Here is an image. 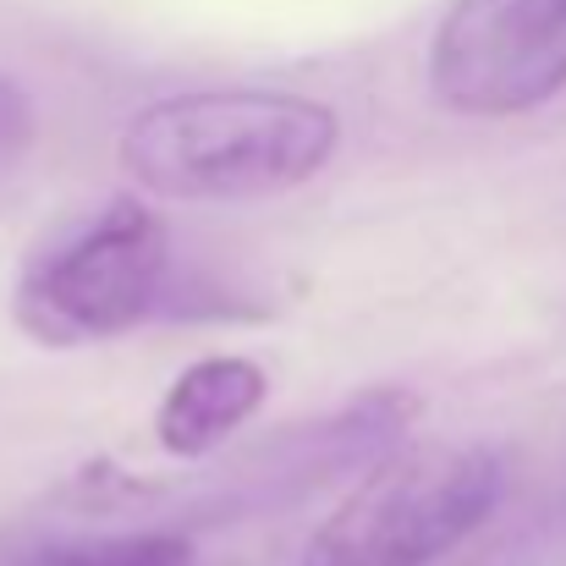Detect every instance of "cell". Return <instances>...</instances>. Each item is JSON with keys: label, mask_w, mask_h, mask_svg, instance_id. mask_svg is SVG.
<instances>
[{"label": "cell", "mask_w": 566, "mask_h": 566, "mask_svg": "<svg viewBox=\"0 0 566 566\" xmlns=\"http://www.w3.org/2000/svg\"><path fill=\"white\" fill-rule=\"evenodd\" d=\"M342 144L331 105L275 88H198L138 111L122 133L133 182L182 203H242L314 182Z\"/></svg>", "instance_id": "obj_1"}, {"label": "cell", "mask_w": 566, "mask_h": 566, "mask_svg": "<svg viewBox=\"0 0 566 566\" xmlns=\"http://www.w3.org/2000/svg\"><path fill=\"white\" fill-rule=\"evenodd\" d=\"M171 297V237L138 198H105L61 220L17 275V325L39 347L111 342Z\"/></svg>", "instance_id": "obj_2"}, {"label": "cell", "mask_w": 566, "mask_h": 566, "mask_svg": "<svg viewBox=\"0 0 566 566\" xmlns=\"http://www.w3.org/2000/svg\"><path fill=\"white\" fill-rule=\"evenodd\" d=\"M501 490L484 446H390L314 528L303 566H434L490 523Z\"/></svg>", "instance_id": "obj_3"}, {"label": "cell", "mask_w": 566, "mask_h": 566, "mask_svg": "<svg viewBox=\"0 0 566 566\" xmlns=\"http://www.w3.org/2000/svg\"><path fill=\"white\" fill-rule=\"evenodd\" d=\"M429 88L457 116H528L566 88V0H457L429 44Z\"/></svg>", "instance_id": "obj_4"}, {"label": "cell", "mask_w": 566, "mask_h": 566, "mask_svg": "<svg viewBox=\"0 0 566 566\" xmlns=\"http://www.w3.org/2000/svg\"><path fill=\"white\" fill-rule=\"evenodd\" d=\"M412 418H418V396L412 390H401V385L364 390L358 401L336 407L331 418L292 423L275 440H264L259 451H248L231 473L214 479L203 512H209V523H220V517H237V512L292 506L308 490L379 462L390 446H401Z\"/></svg>", "instance_id": "obj_5"}, {"label": "cell", "mask_w": 566, "mask_h": 566, "mask_svg": "<svg viewBox=\"0 0 566 566\" xmlns=\"http://www.w3.org/2000/svg\"><path fill=\"white\" fill-rule=\"evenodd\" d=\"M264 390H270V379H264V369L253 358H237V353L198 358L160 396V407H155V440L171 457H182V462L214 457L264 407Z\"/></svg>", "instance_id": "obj_6"}, {"label": "cell", "mask_w": 566, "mask_h": 566, "mask_svg": "<svg viewBox=\"0 0 566 566\" xmlns=\"http://www.w3.org/2000/svg\"><path fill=\"white\" fill-rule=\"evenodd\" d=\"M11 566H192V539L182 528H133V534H66L33 539Z\"/></svg>", "instance_id": "obj_7"}, {"label": "cell", "mask_w": 566, "mask_h": 566, "mask_svg": "<svg viewBox=\"0 0 566 566\" xmlns=\"http://www.w3.org/2000/svg\"><path fill=\"white\" fill-rule=\"evenodd\" d=\"M33 138H39V111H33V99L22 94V83L0 72V182L28 160Z\"/></svg>", "instance_id": "obj_8"}]
</instances>
